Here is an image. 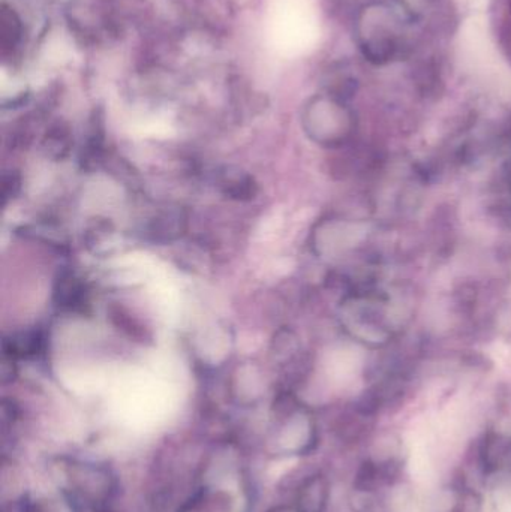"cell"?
<instances>
[{"label": "cell", "instance_id": "obj_1", "mask_svg": "<svg viewBox=\"0 0 511 512\" xmlns=\"http://www.w3.org/2000/svg\"><path fill=\"white\" fill-rule=\"evenodd\" d=\"M402 26L392 9L383 5L368 6L357 23V41L365 57L374 63L395 59L401 48Z\"/></svg>", "mask_w": 511, "mask_h": 512}, {"label": "cell", "instance_id": "obj_2", "mask_svg": "<svg viewBox=\"0 0 511 512\" xmlns=\"http://www.w3.org/2000/svg\"><path fill=\"white\" fill-rule=\"evenodd\" d=\"M305 126L315 138L335 140L350 131L351 116L339 99L317 96L306 107Z\"/></svg>", "mask_w": 511, "mask_h": 512}, {"label": "cell", "instance_id": "obj_3", "mask_svg": "<svg viewBox=\"0 0 511 512\" xmlns=\"http://www.w3.org/2000/svg\"><path fill=\"white\" fill-rule=\"evenodd\" d=\"M53 301L57 309L75 315H86L90 307L86 285L71 270H62L57 274L53 286Z\"/></svg>", "mask_w": 511, "mask_h": 512}, {"label": "cell", "instance_id": "obj_4", "mask_svg": "<svg viewBox=\"0 0 511 512\" xmlns=\"http://www.w3.org/2000/svg\"><path fill=\"white\" fill-rule=\"evenodd\" d=\"M84 245L96 256H107L116 249L117 234L107 219H93L84 231Z\"/></svg>", "mask_w": 511, "mask_h": 512}, {"label": "cell", "instance_id": "obj_5", "mask_svg": "<svg viewBox=\"0 0 511 512\" xmlns=\"http://www.w3.org/2000/svg\"><path fill=\"white\" fill-rule=\"evenodd\" d=\"M47 337L42 330H30L3 340V352L14 358H38L45 354Z\"/></svg>", "mask_w": 511, "mask_h": 512}, {"label": "cell", "instance_id": "obj_6", "mask_svg": "<svg viewBox=\"0 0 511 512\" xmlns=\"http://www.w3.org/2000/svg\"><path fill=\"white\" fill-rule=\"evenodd\" d=\"M219 189L225 197L234 201H252L258 195L254 177L243 171L227 170L219 177Z\"/></svg>", "mask_w": 511, "mask_h": 512}, {"label": "cell", "instance_id": "obj_7", "mask_svg": "<svg viewBox=\"0 0 511 512\" xmlns=\"http://www.w3.org/2000/svg\"><path fill=\"white\" fill-rule=\"evenodd\" d=\"M150 236L155 242L167 243L179 239L186 230V216L180 209H167L159 213L150 224Z\"/></svg>", "mask_w": 511, "mask_h": 512}, {"label": "cell", "instance_id": "obj_8", "mask_svg": "<svg viewBox=\"0 0 511 512\" xmlns=\"http://www.w3.org/2000/svg\"><path fill=\"white\" fill-rule=\"evenodd\" d=\"M107 315L111 324H113L117 330L122 331L129 339L141 343V345L152 343L153 336L149 328L144 327V325L141 324L137 318H134L125 307L113 304V306L108 307Z\"/></svg>", "mask_w": 511, "mask_h": 512}, {"label": "cell", "instance_id": "obj_9", "mask_svg": "<svg viewBox=\"0 0 511 512\" xmlns=\"http://www.w3.org/2000/svg\"><path fill=\"white\" fill-rule=\"evenodd\" d=\"M329 487L321 475L305 481L297 499V512H324L326 510Z\"/></svg>", "mask_w": 511, "mask_h": 512}, {"label": "cell", "instance_id": "obj_10", "mask_svg": "<svg viewBox=\"0 0 511 512\" xmlns=\"http://www.w3.org/2000/svg\"><path fill=\"white\" fill-rule=\"evenodd\" d=\"M23 36V24L11 6L3 3L0 8V51L3 56L12 53L20 44Z\"/></svg>", "mask_w": 511, "mask_h": 512}, {"label": "cell", "instance_id": "obj_11", "mask_svg": "<svg viewBox=\"0 0 511 512\" xmlns=\"http://www.w3.org/2000/svg\"><path fill=\"white\" fill-rule=\"evenodd\" d=\"M72 135L63 125H56L48 129L42 138L41 149L48 159L59 162L68 158L72 149Z\"/></svg>", "mask_w": 511, "mask_h": 512}, {"label": "cell", "instance_id": "obj_12", "mask_svg": "<svg viewBox=\"0 0 511 512\" xmlns=\"http://www.w3.org/2000/svg\"><path fill=\"white\" fill-rule=\"evenodd\" d=\"M2 183L3 204L14 200V198L20 195L21 188H23V180H21L20 173H17V171H9L8 174L3 176Z\"/></svg>", "mask_w": 511, "mask_h": 512}, {"label": "cell", "instance_id": "obj_13", "mask_svg": "<svg viewBox=\"0 0 511 512\" xmlns=\"http://www.w3.org/2000/svg\"><path fill=\"white\" fill-rule=\"evenodd\" d=\"M14 360L15 358L12 357V355L3 352L2 367H0V375H2L3 384L14 381L15 375H17Z\"/></svg>", "mask_w": 511, "mask_h": 512}, {"label": "cell", "instance_id": "obj_14", "mask_svg": "<svg viewBox=\"0 0 511 512\" xmlns=\"http://www.w3.org/2000/svg\"><path fill=\"white\" fill-rule=\"evenodd\" d=\"M432 2H434V0H401L402 6H404L411 15L423 14Z\"/></svg>", "mask_w": 511, "mask_h": 512}]
</instances>
